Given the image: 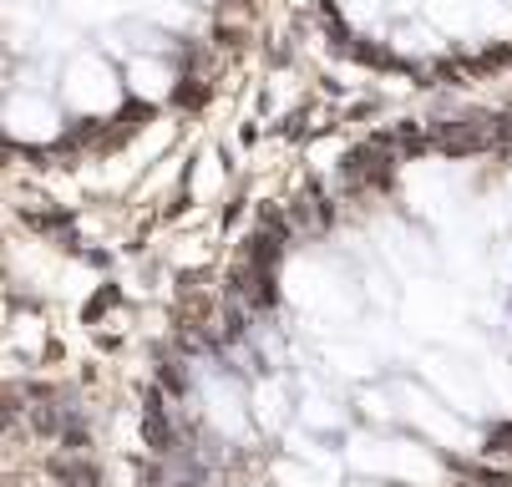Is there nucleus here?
Instances as JSON below:
<instances>
[{"mask_svg":"<svg viewBox=\"0 0 512 487\" xmlns=\"http://www.w3.org/2000/svg\"><path fill=\"white\" fill-rule=\"evenodd\" d=\"M142 437H148V447H153L158 457H183V452H188V437H183V427L173 422V411L163 406V391L148 396V411H142Z\"/></svg>","mask_w":512,"mask_h":487,"instance_id":"f257e3e1","label":"nucleus"},{"mask_svg":"<svg viewBox=\"0 0 512 487\" xmlns=\"http://www.w3.org/2000/svg\"><path fill=\"white\" fill-rule=\"evenodd\" d=\"M51 477H56L61 487H97V482H102V472H97V462H92L87 452H61V457H51Z\"/></svg>","mask_w":512,"mask_h":487,"instance_id":"f03ea898","label":"nucleus"},{"mask_svg":"<svg viewBox=\"0 0 512 487\" xmlns=\"http://www.w3.org/2000/svg\"><path fill=\"white\" fill-rule=\"evenodd\" d=\"M447 467L462 472V477L477 482V487H512V472H507V467H482V462H467V457H447Z\"/></svg>","mask_w":512,"mask_h":487,"instance_id":"7ed1b4c3","label":"nucleus"},{"mask_svg":"<svg viewBox=\"0 0 512 487\" xmlns=\"http://www.w3.org/2000/svg\"><path fill=\"white\" fill-rule=\"evenodd\" d=\"M487 457H502V462H512V422H492L487 427V447H482Z\"/></svg>","mask_w":512,"mask_h":487,"instance_id":"20e7f679","label":"nucleus"},{"mask_svg":"<svg viewBox=\"0 0 512 487\" xmlns=\"http://www.w3.org/2000/svg\"><path fill=\"white\" fill-rule=\"evenodd\" d=\"M158 391H168V396H188V376H183L178 361H163V366H158Z\"/></svg>","mask_w":512,"mask_h":487,"instance_id":"39448f33","label":"nucleus"}]
</instances>
